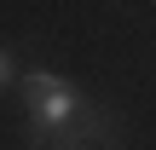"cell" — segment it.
I'll return each instance as SVG.
<instances>
[{"instance_id": "1", "label": "cell", "mask_w": 156, "mask_h": 150, "mask_svg": "<svg viewBox=\"0 0 156 150\" xmlns=\"http://www.w3.org/2000/svg\"><path fill=\"white\" fill-rule=\"evenodd\" d=\"M17 87H23V139L29 145H41L46 133H58L64 121H75L87 110L81 87L58 69H29V75H17Z\"/></svg>"}, {"instance_id": "2", "label": "cell", "mask_w": 156, "mask_h": 150, "mask_svg": "<svg viewBox=\"0 0 156 150\" xmlns=\"http://www.w3.org/2000/svg\"><path fill=\"white\" fill-rule=\"evenodd\" d=\"M29 150H122V121L110 110L87 104L75 121H64L58 133H46L41 145H29Z\"/></svg>"}, {"instance_id": "3", "label": "cell", "mask_w": 156, "mask_h": 150, "mask_svg": "<svg viewBox=\"0 0 156 150\" xmlns=\"http://www.w3.org/2000/svg\"><path fill=\"white\" fill-rule=\"evenodd\" d=\"M17 81V58H12V46H0V92Z\"/></svg>"}]
</instances>
